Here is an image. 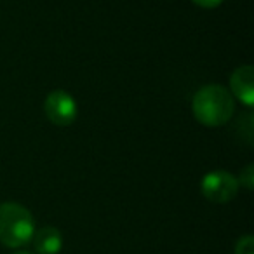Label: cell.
I'll list each match as a JSON object with an SVG mask.
<instances>
[{
  "mask_svg": "<svg viewBox=\"0 0 254 254\" xmlns=\"http://www.w3.org/2000/svg\"><path fill=\"white\" fill-rule=\"evenodd\" d=\"M195 119L207 127L226 124L235 112V99L223 85H205L198 89L191 101Z\"/></svg>",
  "mask_w": 254,
  "mask_h": 254,
  "instance_id": "obj_1",
  "label": "cell"
},
{
  "mask_svg": "<svg viewBox=\"0 0 254 254\" xmlns=\"http://www.w3.org/2000/svg\"><path fill=\"white\" fill-rule=\"evenodd\" d=\"M35 235V219L21 204H0V242L5 247H23Z\"/></svg>",
  "mask_w": 254,
  "mask_h": 254,
  "instance_id": "obj_2",
  "label": "cell"
},
{
  "mask_svg": "<svg viewBox=\"0 0 254 254\" xmlns=\"http://www.w3.org/2000/svg\"><path fill=\"white\" fill-rule=\"evenodd\" d=\"M202 195L214 204H226L239 191V181L232 173L226 171H212L207 173L200 185Z\"/></svg>",
  "mask_w": 254,
  "mask_h": 254,
  "instance_id": "obj_3",
  "label": "cell"
},
{
  "mask_svg": "<svg viewBox=\"0 0 254 254\" xmlns=\"http://www.w3.org/2000/svg\"><path fill=\"white\" fill-rule=\"evenodd\" d=\"M46 117L56 126H71L77 119V101L66 91H53L44 101Z\"/></svg>",
  "mask_w": 254,
  "mask_h": 254,
  "instance_id": "obj_4",
  "label": "cell"
},
{
  "mask_svg": "<svg viewBox=\"0 0 254 254\" xmlns=\"http://www.w3.org/2000/svg\"><path fill=\"white\" fill-rule=\"evenodd\" d=\"M230 94L235 96L242 105H254V70L251 64L239 66L230 77Z\"/></svg>",
  "mask_w": 254,
  "mask_h": 254,
  "instance_id": "obj_5",
  "label": "cell"
},
{
  "mask_svg": "<svg viewBox=\"0 0 254 254\" xmlns=\"http://www.w3.org/2000/svg\"><path fill=\"white\" fill-rule=\"evenodd\" d=\"M33 247L39 254H58L63 247L61 232L54 226H44L33 235Z\"/></svg>",
  "mask_w": 254,
  "mask_h": 254,
  "instance_id": "obj_6",
  "label": "cell"
},
{
  "mask_svg": "<svg viewBox=\"0 0 254 254\" xmlns=\"http://www.w3.org/2000/svg\"><path fill=\"white\" fill-rule=\"evenodd\" d=\"M237 181H239V185L246 187L247 190H253V187H254V166L253 164H247V166L240 171Z\"/></svg>",
  "mask_w": 254,
  "mask_h": 254,
  "instance_id": "obj_7",
  "label": "cell"
},
{
  "mask_svg": "<svg viewBox=\"0 0 254 254\" xmlns=\"http://www.w3.org/2000/svg\"><path fill=\"white\" fill-rule=\"evenodd\" d=\"M235 254H254V237L244 235L237 240Z\"/></svg>",
  "mask_w": 254,
  "mask_h": 254,
  "instance_id": "obj_8",
  "label": "cell"
},
{
  "mask_svg": "<svg viewBox=\"0 0 254 254\" xmlns=\"http://www.w3.org/2000/svg\"><path fill=\"white\" fill-rule=\"evenodd\" d=\"M191 2L197 4L198 7H204V9H214L223 4V0H191Z\"/></svg>",
  "mask_w": 254,
  "mask_h": 254,
  "instance_id": "obj_9",
  "label": "cell"
},
{
  "mask_svg": "<svg viewBox=\"0 0 254 254\" xmlns=\"http://www.w3.org/2000/svg\"><path fill=\"white\" fill-rule=\"evenodd\" d=\"M12 254H32V253H28V251H18V253H12Z\"/></svg>",
  "mask_w": 254,
  "mask_h": 254,
  "instance_id": "obj_10",
  "label": "cell"
}]
</instances>
